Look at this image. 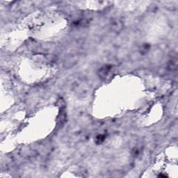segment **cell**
<instances>
[{
  "label": "cell",
  "mask_w": 178,
  "mask_h": 178,
  "mask_svg": "<svg viewBox=\"0 0 178 178\" xmlns=\"http://www.w3.org/2000/svg\"><path fill=\"white\" fill-rule=\"evenodd\" d=\"M111 29L113 31H116V32H119L121 30L122 28H123V24L122 22L118 20H114L112 21V22L111 23Z\"/></svg>",
  "instance_id": "6da1fadb"
},
{
  "label": "cell",
  "mask_w": 178,
  "mask_h": 178,
  "mask_svg": "<svg viewBox=\"0 0 178 178\" xmlns=\"http://www.w3.org/2000/svg\"><path fill=\"white\" fill-rule=\"evenodd\" d=\"M111 72V66H105V67L102 68L100 70V75L102 77L106 78L108 77V75L110 74V72Z\"/></svg>",
  "instance_id": "7a4b0ae2"
}]
</instances>
